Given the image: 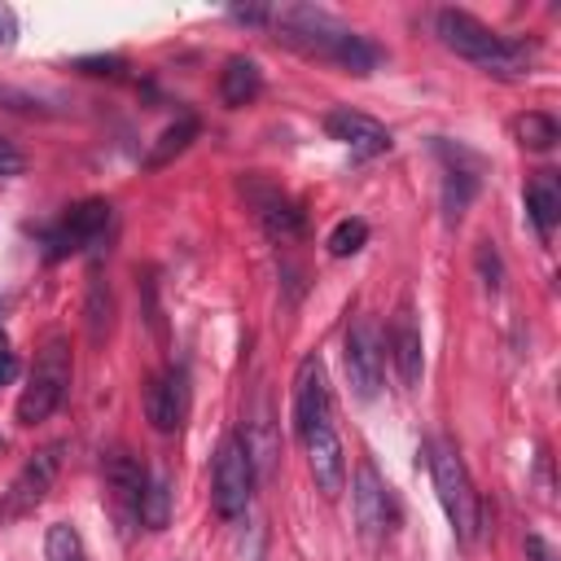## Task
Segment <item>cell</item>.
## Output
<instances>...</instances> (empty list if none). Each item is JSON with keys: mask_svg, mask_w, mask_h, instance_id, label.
I'll list each match as a JSON object with an SVG mask.
<instances>
[{"mask_svg": "<svg viewBox=\"0 0 561 561\" xmlns=\"http://www.w3.org/2000/svg\"><path fill=\"white\" fill-rule=\"evenodd\" d=\"M267 26L276 31L280 44L298 48L302 57L329 61V66H337L346 75H373L377 61H381L377 44H368L359 31H351L329 9H316V4H276Z\"/></svg>", "mask_w": 561, "mask_h": 561, "instance_id": "6da1fadb", "label": "cell"}, {"mask_svg": "<svg viewBox=\"0 0 561 561\" xmlns=\"http://www.w3.org/2000/svg\"><path fill=\"white\" fill-rule=\"evenodd\" d=\"M434 26H438V39H443L456 57H465V61L482 66L486 75L517 79V75H526V70H530V57H535V48H530V44L495 35L486 22H478V18H473V13H465V9H443V13L434 18Z\"/></svg>", "mask_w": 561, "mask_h": 561, "instance_id": "7a4b0ae2", "label": "cell"}, {"mask_svg": "<svg viewBox=\"0 0 561 561\" xmlns=\"http://www.w3.org/2000/svg\"><path fill=\"white\" fill-rule=\"evenodd\" d=\"M70 390V342L66 337H48L35 355V368H31V381L18 399V421L22 425H39L48 421L61 399Z\"/></svg>", "mask_w": 561, "mask_h": 561, "instance_id": "3957f363", "label": "cell"}, {"mask_svg": "<svg viewBox=\"0 0 561 561\" xmlns=\"http://www.w3.org/2000/svg\"><path fill=\"white\" fill-rule=\"evenodd\" d=\"M430 473H434V491H438V504L451 522V530L469 543L478 535V491L469 482V469L465 460L456 456L451 443H434L430 451Z\"/></svg>", "mask_w": 561, "mask_h": 561, "instance_id": "277c9868", "label": "cell"}, {"mask_svg": "<svg viewBox=\"0 0 561 561\" xmlns=\"http://www.w3.org/2000/svg\"><path fill=\"white\" fill-rule=\"evenodd\" d=\"M250 491H254V451L241 434H232L215 451V486H210L215 513L228 522L241 517L250 508Z\"/></svg>", "mask_w": 561, "mask_h": 561, "instance_id": "5b68a950", "label": "cell"}, {"mask_svg": "<svg viewBox=\"0 0 561 561\" xmlns=\"http://www.w3.org/2000/svg\"><path fill=\"white\" fill-rule=\"evenodd\" d=\"M105 228H110V202L88 197V202L70 206L57 228L44 232V259L57 263V259H66L75 250H88V245H96L105 237Z\"/></svg>", "mask_w": 561, "mask_h": 561, "instance_id": "8992f818", "label": "cell"}, {"mask_svg": "<svg viewBox=\"0 0 561 561\" xmlns=\"http://www.w3.org/2000/svg\"><path fill=\"white\" fill-rule=\"evenodd\" d=\"M342 364H346V381L359 399H373L381 390V333L368 316H355L346 324V342H342Z\"/></svg>", "mask_w": 561, "mask_h": 561, "instance_id": "52a82bcc", "label": "cell"}, {"mask_svg": "<svg viewBox=\"0 0 561 561\" xmlns=\"http://www.w3.org/2000/svg\"><path fill=\"white\" fill-rule=\"evenodd\" d=\"M355 526H359V539L368 548H381V539L390 535L394 526V500H390V486L381 482V473L373 469V460H359L355 469Z\"/></svg>", "mask_w": 561, "mask_h": 561, "instance_id": "ba28073f", "label": "cell"}, {"mask_svg": "<svg viewBox=\"0 0 561 561\" xmlns=\"http://www.w3.org/2000/svg\"><path fill=\"white\" fill-rule=\"evenodd\" d=\"M57 465H61V443H53V447L35 451V456L22 465V473L9 482V491L0 495V522H9V517H22V513L39 508V504H44V495L53 491Z\"/></svg>", "mask_w": 561, "mask_h": 561, "instance_id": "9c48e42d", "label": "cell"}, {"mask_svg": "<svg viewBox=\"0 0 561 561\" xmlns=\"http://www.w3.org/2000/svg\"><path fill=\"white\" fill-rule=\"evenodd\" d=\"M145 416L158 434H175L188 416V377L184 368H162L145 386Z\"/></svg>", "mask_w": 561, "mask_h": 561, "instance_id": "30bf717a", "label": "cell"}, {"mask_svg": "<svg viewBox=\"0 0 561 561\" xmlns=\"http://www.w3.org/2000/svg\"><path fill=\"white\" fill-rule=\"evenodd\" d=\"M329 421H333V408H329L324 364H320V355H307L294 377V430H298V438H307L311 430H320Z\"/></svg>", "mask_w": 561, "mask_h": 561, "instance_id": "8fae6325", "label": "cell"}, {"mask_svg": "<svg viewBox=\"0 0 561 561\" xmlns=\"http://www.w3.org/2000/svg\"><path fill=\"white\" fill-rule=\"evenodd\" d=\"M241 193L250 197V206H254V215H259V224H263V232H267L272 241H294V237H302V210H298L280 188H272V184L259 180V175H245V180H241Z\"/></svg>", "mask_w": 561, "mask_h": 561, "instance_id": "7c38bea8", "label": "cell"}, {"mask_svg": "<svg viewBox=\"0 0 561 561\" xmlns=\"http://www.w3.org/2000/svg\"><path fill=\"white\" fill-rule=\"evenodd\" d=\"M324 131H329L337 145H346L351 158H377V153H386V149L394 145L390 131H386L373 114H359V110H351V105L329 110V114H324Z\"/></svg>", "mask_w": 561, "mask_h": 561, "instance_id": "4fadbf2b", "label": "cell"}, {"mask_svg": "<svg viewBox=\"0 0 561 561\" xmlns=\"http://www.w3.org/2000/svg\"><path fill=\"white\" fill-rule=\"evenodd\" d=\"M386 346H390V359H394L399 381H403L408 390H416V386H421V373H425V346H421V324H416V316H412L408 302L394 311Z\"/></svg>", "mask_w": 561, "mask_h": 561, "instance_id": "5bb4252c", "label": "cell"}, {"mask_svg": "<svg viewBox=\"0 0 561 561\" xmlns=\"http://www.w3.org/2000/svg\"><path fill=\"white\" fill-rule=\"evenodd\" d=\"M302 447H307V465H311L316 486H320L329 500L342 495V482H346V456H342V438H337L333 421L320 425V430H311V434L302 438Z\"/></svg>", "mask_w": 561, "mask_h": 561, "instance_id": "9a60e30c", "label": "cell"}, {"mask_svg": "<svg viewBox=\"0 0 561 561\" xmlns=\"http://www.w3.org/2000/svg\"><path fill=\"white\" fill-rule=\"evenodd\" d=\"M259 92H263V70H259V61H250V57H228L224 70H219V96H224V105H228V110H241V105H250Z\"/></svg>", "mask_w": 561, "mask_h": 561, "instance_id": "2e32d148", "label": "cell"}, {"mask_svg": "<svg viewBox=\"0 0 561 561\" xmlns=\"http://www.w3.org/2000/svg\"><path fill=\"white\" fill-rule=\"evenodd\" d=\"M526 210L539 228V237H552L557 219H561V180L557 171H535L526 184Z\"/></svg>", "mask_w": 561, "mask_h": 561, "instance_id": "e0dca14e", "label": "cell"}, {"mask_svg": "<svg viewBox=\"0 0 561 561\" xmlns=\"http://www.w3.org/2000/svg\"><path fill=\"white\" fill-rule=\"evenodd\" d=\"M105 482H110V491H114L118 504L140 508V495H145V482H149V478H145V469H140L136 456L110 451V456H105Z\"/></svg>", "mask_w": 561, "mask_h": 561, "instance_id": "ac0fdd59", "label": "cell"}, {"mask_svg": "<svg viewBox=\"0 0 561 561\" xmlns=\"http://www.w3.org/2000/svg\"><path fill=\"white\" fill-rule=\"evenodd\" d=\"M193 140H197V118H193V114H180L171 127H162V136H158V140H153V149L145 153V171L167 167V162H171V158H180Z\"/></svg>", "mask_w": 561, "mask_h": 561, "instance_id": "d6986e66", "label": "cell"}, {"mask_svg": "<svg viewBox=\"0 0 561 561\" xmlns=\"http://www.w3.org/2000/svg\"><path fill=\"white\" fill-rule=\"evenodd\" d=\"M473 193H478V171L451 162L447 167V180H443V219L447 224H460L465 210H469V202H473Z\"/></svg>", "mask_w": 561, "mask_h": 561, "instance_id": "ffe728a7", "label": "cell"}, {"mask_svg": "<svg viewBox=\"0 0 561 561\" xmlns=\"http://www.w3.org/2000/svg\"><path fill=\"white\" fill-rule=\"evenodd\" d=\"M513 136L522 149H552L557 145V118L543 110H526L513 118Z\"/></svg>", "mask_w": 561, "mask_h": 561, "instance_id": "44dd1931", "label": "cell"}, {"mask_svg": "<svg viewBox=\"0 0 561 561\" xmlns=\"http://www.w3.org/2000/svg\"><path fill=\"white\" fill-rule=\"evenodd\" d=\"M140 522L149 526V530H162L167 526V517H171V486H167V478L162 473H153L149 482H145V495H140Z\"/></svg>", "mask_w": 561, "mask_h": 561, "instance_id": "7402d4cb", "label": "cell"}, {"mask_svg": "<svg viewBox=\"0 0 561 561\" xmlns=\"http://www.w3.org/2000/svg\"><path fill=\"white\" fill-rule=\"evenodd\" d=\"M364 241H368V224H364V219H342V224H333V232H329V254H333V259H351V254L364 250Z\"/></svg>", "mask_w": 561, "mask_h": 561, "instance_id": "603a6c76", "label": "cell"}, {"mask_svg": "<svg viewBox=\"0 0 561 561\" xmlns=\"http://www.w3.org/2000/svg\"><path fill=\"white\" fill-rule=\"evenodd\" d=\"M110 333V289L101 285V276H92L88 285V337L101 342Z\"/></svg>", "mask_w": 561, "mask_h": 561, "instance_id": "cb8c5ba5", "label": "cell"}, {"mask_svg": "<svg viewBox=\"0 0 561 561\" xmlns=\"http://www.w3.org/2000/svg\"><path fill=\"white\" fill-rule=\"evenodd\" d=\"M44 557H48V561H79V535H75L66 522L48 526V539H44Z\"/></svg>", "mask_w": 561, "mask_h": 561, "instance_id": "d4e9b609", "label": "cell"}, {"mask_svg": "<svg viewBox=\"0 0 561 561\" xmlns=\"http://www.w3.org/2000/svg\"><path fill=\"white\" fill-rule=\"evenodd\" d=\"M75 70H83V75H110V79H118V75H123V57H79V61H75Z\"/></svg>", "mask_w": 561, "mask_h": 561, "instance_id": "484cf974", "label": "cell"}, {"mask_svg": "<svg viewBox=\"0 0 561 561\" xmlns=\"http://www.w3.org/2000/svg\"><path fill=\"white\" fill-rule=\"evenodd\" d=\"M22 167H26L22 149H18L13 140H4V136H0V180H9V175H22Z\"/></svg>", "mask_w": 561, "mask_h": 561, "instance_id": "4316f807", "label": "cell"}, {"mask_svg": "<svg viewBox=\"0 0 561 561\" xmlns=\"http://www.w3.org/2000/svg\"><path fill=\"white\" fill-rule=\"evenodd\" d=\"M478 267H482V276H486V289H500V259H495L491 241L478 245Z\"/></svg>", "mask_w": 561, "mask_h": 561, "instance_id": "83f0119b", "label": "cell"}, {"mask_svg": "<svg viewBox=\"0 0 561 561\" xmlns=\"http://www.w3.org/2000/svg\"><path fill=\"white\" fill-rule=\"evenodd\" d=\"M228 18H232V22H250V26H263V22L272 18V9H267V4H232V9H228Z\"/></svg>", "mask_w": 561, "mask_h": 561, "instance_id": "f1b7e54d", "label": "cell"}, {"mask_svg": "<svg viewBox=\"0 0 561 561\" xmlns=\"http://www.w3.org/2000/svg\"><path fill=\"white\" fill-rule=\"evenodd\" d=\"M13 39H18V13H13L9 4H0V44L9 48Z\"/></svg>", "mask_w": 561, "mask_h": 561, "instance_id": "f546056e", "label": "cell"}, {"mask_svg": "<svg viewBox=\"0 0 561 561\" xmlns=\"http://www.w3.org/2000/svg\"><path fill=\"white\" fill-rule=\"evenodd\" d=\"M526 557L530 561H552V552H548V543L539 535H526Z\"/></svg>", "mask_w": 561, "mask_h": 561, "instance_id": "4dcf8cb0", "label": "cell"}, {"mask_svg": "<svg viewBox=\"0 0 561 561\" xmlns=\"http://www.w3.org/2000/svg\"><path fill=\"white\" fill-rule=\"evenodd\" d=\"M18 377V359H13V351L9 346H0V386L4 381H13Z\"/></svg>", "mask_w": 561, "mask_h": 561, "instance_id": "1f68e13d", "label": "cell"}, {"mask_svg": "<svg viewBox=\"0 0 561 561\" xmlns=\"http://www.w3.org/2000/svg\"><path fill=\"white\" fill-rule=\"evenodd\" d=\"M0 346H4V329H0Z\"/></svg>", "mask_w": 561, "mask_h": 561, "instance_id": "d6a6232c", "label": "cell"}]
</instances>
